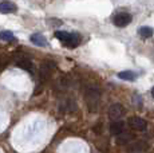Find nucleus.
<instances>
[{"mask_svg": "<svg viewBox=\"0 0 154 153\" xmlns=\"http://www.w3.org/2000/svg\"><path fill=\"white\" fill-rule=\"evenodd\" d=\"M55 38L60 40L64 46L71 47V48L76 47L81 43V36L78 34H70V32H66V31H56Z\"/></svg>", "mask_w": 154, "mask_h": 153, "instance_id": "nucleus-1", "label": "nucleus"}, {"mask_svg": "<svg viewBox=\"0 0 154 153\" xmlns=\"http://www.w3.org/2000/svg\"><path fill=\"white\" fill-rule=\"evenodd\" d=\"M85 99L90 111H97L99 105V92L95 89H88L85 94Z\"/></svg>", "mask_w": 154, "mask_h": 153, "instance_id": "nucleus-2", "label": "nucleus"}, {"mask_svg": "<svg viewBox=\"0 0 154 153\" xmlns=\"http://www.w3.org/2000/svg\"><path fill=\"white\" fill-rule=\"evenodd\" d=\"M133 20V16L130 15V14L127 12H119L117 14V15L114 16V19H112V23H114V26H117V27H126V26H129L130 23H131Z\"/></svg>", "mask_w": 154, "mask_h": 153, "instance_id": "nucleus-3", "label": "nucleus"}, {"mask_svg": "<svg viewBox=\"0 0 154 153\" xmlns=\"http://www.w3.org/2000/svg\"><path fill=\"white\" fill-rule=\"evenodd\" d=\"M129 126L131 129H134V130H138V132H145L147 129V122L145 121L143 118H141V117H130L129 121Z\"/></svg>", "mask_w": 154, "mask_h": 153, "instance_id": "nucleus-4", "label": "nucleus"}, {"mask_svg": "<svg viewBox=\"0 0 154 153\" xmlns=\"http://www.w3.org/2000/svg\"><path fill=\"white\" fill-rule=\"evenodd\" d=\"M147 148H149L147 142H145V141H142V140H138V141H134V142L129 144V145L126 146V152L127 153H142L146 151Z\"/></svg>", "mask_w": 154, "mask_h": 153, "instance_id": "nucleus-5", "label": "nucleus"}, {"mask_svg": "<svg viewBox=\"0 0 154 153\" xmlns=\"http://www.w3.org/2000/svg\"><path fill=\"white\" fill-rule=\"evenodd\" d=\"M125 113V109L121 104H112L110 108H109V117L112 121H118V118L123 116Z\"/></svg>", "mask_w": 154, "mask_h": 153, "instance_id": "nucleus-6", "label": "nucleus"}, {"mask_svg": "<svg viewBox=\"0 0 154 153\" xmlns=\"http://www.w3.org/2000/svg\"><path fill=\"white\" fill-rule=\"evenodd\" d=\"M123 130H125V123L122 121H112L111 125H110V133L112 136H119V134L123 133Z\"/></svg>", "mask_w": 154, "mask_h": 153, "instance_id": "nucleus-7", "label": "nucleus"}, {"mask_svg": "<svg viewBox=\"0 0 154 153\" xmlns=\"http://www.w3.org/2000/svg\"><path fill=\"white\" fill-rule=\"evenodd\" d=\"M17 11L16 4L12 2H2L0 3V12L2 14H14Z\"/></svg>", "mask_w": 154, "mask_h": 153, "instance_id": "nucleus-8", "label": "nucleus"}, {"mask_svg": "<svg viewBox=\"0 0 154 153\" xmlns=\"http://www.w3.org/2000/svg\"><path fill=\"white\" fill-rule=\"evenodd\" d=\"M29 40H31L35 46H39V47H46L47 46V39H46V36L42 35V34H32L31 38H29Z\"/></svg>", "mask_w": 154, "mask_h": 153, "instance_id": "nucleus-9", "label": "nucleus"}, {"mask_svg": "<svg viewBox=\"0 0 154 153\" xmlns=\"http://www.w3.org/2000/svg\"><path fill=\"white\" fill-rule=\"evenodd\" d=\"M118 78L123 79V81H135L137 79V73L131 71V70H125V71L118 73Z\"/></svg>", "mask_w": 154, "mask_h": 153, "instance_id": "nucleus-10", "label": "nucleus"}, {"mask_svg": "<svg viewBox=\"0 0 154 153\" xmlns=\"http://www.w3.org/2000/svg\"><path fill=\"white\" fill-rule=\"evenodd\" d=\"M134 138V136H133L131 133H122V134H119V136H117V144L118 145H127V144L130 142V141Z\"/></svg>", "mask_w": 154, "mask_h": 153, "instance_id": "nucleus-11", "label": "nucleus"}, {"mask_svg": "<svg viewBox=\"0 0 154 153\" xmlns=\"http://www.w3.org/2000/svg\"><path fill=\"white\" fill-rule=\"evenodd\" d=\"M153 28L152 27H147V26H143V27H141L140 30H138V34H140V36L142 39H149V38L153 36Z\"/></svg>", "mask_w": 154, "mask_h": 153, "instance_id": "nucleus-12", "label": "nucleus"}, {"mask_svg": "<svg viewBox=\"0 0 154 153\" xmlns=\"http://www.w3.org/2000/svg\"><path fill=\"white\" fill-rule=\"evenodd\" d=\"M16 66L20 67L23 70H27V71H32L34 66H32V62L28 61V59H22V61H17L16 62Z\"/></svg>", "mask_w": 154, "mask_h": 153, "instance_id": "nucleus-13", "label": "nucleus"}, {"mask_svg": "<svg viewBox=\"0 0 154 153\" xmlns=\"http://www.w3.org/2000/svg\"><path fill=\"white\" fill-rule=\"evenodd\" d=\"M0 40H4V42H12V40H15V36L11 31H2L0 32Z\"/></svg>", "mask_w": 154, "mask_h": 153, "instance_id": "nucleus-14", "label": "nucleus"}, {"mask_svg": "<svg viewBox=\"0 0 154 153\" xmlns=\"http://www.w3.org/2000/svg\"><path fill=\"white\" fill-rule=\"evenodd\" d=\"M152 97L154 98V86H153V89H152Z\"/></svg>", "mask_w": 154, "mask_h": 153, "instance_id": "nucleus-15", "label": "nucleus"}]
</instances>
